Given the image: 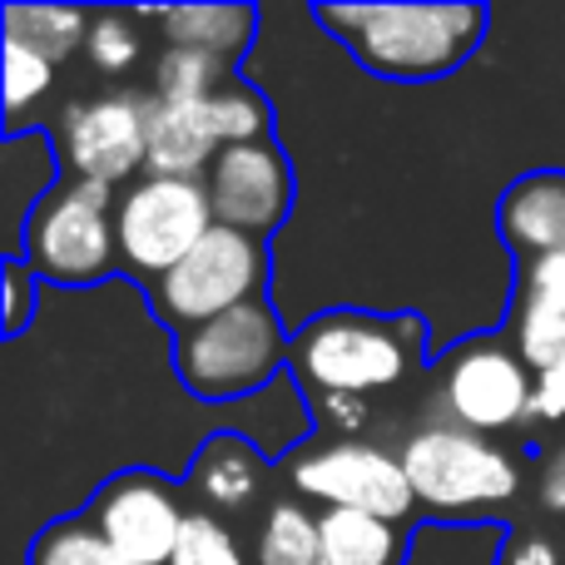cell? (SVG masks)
Returning <instances> with one entry per match:
<instances>
[{
    "instance_id": "1",
    "label": "cell",
    "mask_w": 565,
    "mask_h": 565,
    "mask_svg": "<svg viewBox=\"0 0 565 565\" xmlns=\"http://www.w3.org/2000/svg\"><path fill=\"white\" fill-rule=\"evenodd\" d=\"M318 25L342 40L362 70L397 85H422L461 70L481 50L487 10L481 6H437V0H407V6H318Z\"/></svg>"
},
{
    "instance_id": "2",
    "label": "cell",
    "mask_w": 565,
    "mask_h": 565,
    "mask_svg": "<svg viewBox=\"0 0 565 565\" xmlns=\"http://www.w3.org/2000/svg\"><path fill=\"white\" fill-rule=\"evenodd\" d=\"M292 372L318 397H362L407 382L422 362V322L417 318H377V312H322L292 338Z\"/></svg>"
},
{
    "instance_id": "3",
    "label": "cell",
    "mask_w": 565,
    "mask_h": 565,
    "mask_svg": "<svg viewBox=\"0 0 565 565\" xmlns=\"http://www.w3.org/2000/svg\"><path fill=\"white\" fill-rule=\"evenodd\" d=\"M402 471L412 481L417 507L437 516H461V511H487L516 497L521 471L491 437L467 427H422L402 441Z\"/></svg>"
},
{
    "instance_id": "4",
    "label": "cell",
    "mask_w": 565,
    "mask_h": 565,
    "mask_svg": "<svg viewBox=\"0 0 565 565\" xmlns=\"http://www.w3.org/2000/svg\"><path fill=\"white\" fill-rule=\"evenodd\" d=\"M292 342L282 338L278 312L264 298L204 322L179 338V377L199 402H238L274 382V372L288 362Z\"/></svg>"
},
{
    "instance_id": "5",
    "label": "cell",
    "mask_w": 565,
    "mask_h": 565,
    "mask_svg": "<svg viewBox=\"0 0 565 565\" xmlns=\"http://www.w3.org/2000/svg\"><path fill=\"white\" fill-rule=\"evenodd\" d=\"M115 189L75 179L40 199L25 224V264L35 278L60 282V288H89L109 278L119 258L115 238Z\"/></svg>"
},
{
    "instance_id": "6",
    "label": "cell",
    "mask_w": 565,
    "mask_h": 565,
    "mask_svg": "<svg viewBox=\"0 0 565 565\" xmlns=\"http://www.w3.org/2000/svg\"><path fill=\"white\" fill-rule=\"evenodd\" d=\"M264 278H268L264 238L214 224L209 238L184 264H174L159 282H149V292H154L159 322H169V328L184 338V332H194V328H204V322L254 302L258 292H264Z\"/></svg>"
},
{
    "instance_id": "7",
    "label": "cell",
    "mask_w": 565,
    "mask_h": 565,
    "mask_svg": "<svg viewBox=\"0 0 565 565\" xmlns=\"http://www.w3.org/2000/svg\"><path fill=\"white\" fill-rule=\"evenodd\" d=\"M214 204L199 179H139L115 204L119 264L129 274L159 282L174 264H184L214 228Z\"/></svg>"
},
{
    "instance_id": "8",
    "label": "cell",
    "mask_w": 565,
    "mask_h": 565,
    "mask_svg": "<svg viewBox=\"0 0 565 565\" xmlns=\"http://www.w3.org/2000/svg\"><path fill=\"white\" fill-rule=\"evenodd\" d=\"M292 487L302 497L322 501L328 511H362V516L382 521H407L417 511L412 481L402 471V457L372 447V441H328V447H308L292 461Z\"/></svg>"
},
{
    "instance_id": "9",
    "label": "cell",
    "mask_w": 565,
    "mask_h": 565,
    "mask_svg": "<svg viewBox=\"0 0 565 565\" xmlns=\"http://www.w3.org/2000/svg\"><path fill=\"white\" fill-rule=\"evenodd\" d=\"M85 521L135 565H169L184 536L189 511L179 507V491L159 471H119L95 491Z\"/></svg>"
},
{
    "instance_id": "10",
    "label": "cell",
    "mask_w": 565,
    "mask_h": 565,
    "mask_svg": "<svg viewBox=\"0 0 565 565\" xmlns=\"http://www.w3.org/2000/svg\"><path fill=\"white\" fill-rule=\"evenodd\" d=\"M149 105L154 99H139L129 89L70 105L60 119V149H65L70 174L115 189L129 174L149 169Z\"/></svg>"
},
{
    "instance_id": "11",
    "label": "cell",
    "mask_w": 565,
    "mask_h": 565,
    "mask_svg": "<svg viewBox=\"0 0 565 565\" xmlns=\"http://www.w3.org/2000/svg\"><path fill=\"white\" fill-rule=\"evenodd\" d=\"M531 392L536 377L521 362V352L497 348V342H467L451 352L441 372V412L451 427L467 431H507L531 417Z\"/></svg>"
},
{
    "instance_id": "12",
    "label": "cell",
    "mask_w": 565,
    "mask_h": 565,
    "mask_svg": "<svg viewBox=\"0 0 565 565\" xmlns=\"http://www.w3.org/2000/svg\"><path fill=\"white\" fill-rule=\"evenodd\" d=\"M209 204L224 228L238 234H274L292 209V169L282 159L274 139H254V145H228L209 164Z\"/></svg>"
},
{
    "instance_id": "13",
    "label": "cell",
    "mask_w": 565,
    "mask_h": 565,
    "mask_svg": "<svg viewBox=\"0 0 565 565\" xmlns=\"http://www.w3.org/2000/svg\"><path fill=\"white\" fill-rule=\"evenodd\" d=\"M224 135L209 99H154L149 105V174L154 179H199L218 159Z\"/></svg>"
},
{
    "instance_id": "14",
    "label": "cell",
    "mask_w": 565,
    "mask_h": 565,
    "mask_svg": "<svg viewBox=\"0 0 565 565\" xmlns=\"http://www.w3.org/2000/svg\"><path fill=\"white\" fill-rule=\"evenodd\" d=\"M497 224H501L507 248L516 258H526V264L565 254V174L541 169V174L516 179L501 194Z\"/></svg>"
},
{
    "instance_id": "15",
    "label": "cell",
    "mask_w": 565,
    "mask_h": 565,
    "mask_svg": "<svg viewBox=\"0 0 565 565\" xmlns=\"http://www.w3.org/2000/svg\"><path fill=\"white\" fill-rule=\"evenodd\" d=\"M516 352L531 372L565 358V254L526 264L516 292Z\"/></svg>"
},
{
    "instance_id": "16",
    "label": "cell",
    "mask_w": 565,
    "mask_h": 565,
    "mask_svg": "<svg viewBox=\"0 0 565 565\" xmlns=\"http://www.w3.org/2000/svg\"><path fill=\"white\" fill-rule=\"evenodd\" d=\"M149 20L169 30V45L204 50V55L234 65L254 40L258 15L248 6H174V10H149Z\"/></svg>"
},
{
    "instance_id": "17",
    "label": "cell",
    "mask_w": 565,
    "mask_h": 565,
    "mask_svg": "<svg viewBox=\"0 0 565 565\" xmlns=\"http://www.w3.org/2000/svg\"><path fill=\"white\" fill-rule=\"evenodd\" d=\"M258 481H264V467H258L254 447L244 437H228V431L209 441L189 471V487L218 511H244L258 497Z\"/></svg>"
},
{
    "instance_id": "18",
    "label": "cell",
    "mask_w": 565,
    "mask_h": 565,
    "mask_svg": "<svg viewBox=\"0 0 565 565\" xmlns=\"http://www.w3.org/2000/svg\"><path fill=\"white\" fill-rule=\"evenodd\" d=\"M258 565H328L322 551V516H312L302 501L278 497L264 511V526H258Z\"/></svg>"
},
{
    "instance_id": "19",
    "label": "cell",
    "mask_w": 565,
    "mask_h": 565,
    "mask_svg": "<svg viewBox=\"0 0 565 565\" xmlns=\"http://www.w3.org/2000/svg\"><path fill=\"white\" fill-rule=\"evenodd\" d=\"M322 551H328V565H397L402 536L382 516L322 511Z\"/></svg>"
},
{
    "instance_id": "20",
    "label": "cell",
    "mask_w": 565,
    "mask_h": 565,
    "mask_svg": "<svg viewBox=\"0 0 565 565\" xmlns=\"http://www.w3.org/2000/svg\"><path fill=\"white\" fill-rule=\"evenodd\" d=\"M89 35V15L75 6H6V40L40 50L45 60L75 55V45Z\"/></svg>"
},
{
    "instance_id": "21",
    "label": "cell",
    "mask_w": 565,
    "mask_h": 565,
    "mask_svg": "<svg viewBox=\"0 0 565 565\" xmlns=\"http://www.w3.org/2000/svg\"><path fill=\"white\" fill-rule=\"evenodd\" d=\"M25 565H135L125 561L85 516H65L30 541Z\"/></svg>"
},
{
    "instance_id": "22",
    "label": "cell",
    "mask_w": 565,
    "mask_h": 565,
    "mask_svg": "<svg viewBox=\"0 0 565 565\" xmlns=\"http://www.w3.org/2000/svg\"><path fill=\"white\" fill-rule=\"evenodd\" d=\"M154 79H159L154 99H209V95H218L224 85H234V65L204 55V50L169 45L164 55H159Z\"/></svg>"
},
{
    "instance_id": "23",
    "label": "cell",
    "mask_w": 565,
    "mask_h": 565,
    "mask_svg": "<svg viewBox=\"0 0 565 565\" xmlns=\"http://www.w3.org/2000/svg\"><path fill=\"white\" fill-rule=\"evenodd\" d=\"M85 55L95 60L105 75H125L139 60V30L135 15H119V10H99L89 15V35H85Z\"/></svg>"
},
{
    "instance_id": "24",
    "label": "cell",
    "mask_w": 565,
    "mask_h": 565,
    "mask_svg": "<svg viewBox=\"0 0 565 565\" xmlns=\"http://www.w3.org/2000/svg\"><path fill=\"white\" fill-rule=\"evenodd\" d=\"M169 565H244V551H238V536L209 511H194L184 521V536H179V551Z\"/></svg>"
},
{
    "instance_id": "25",
    "label": "cell",
    "mask_w": 565,
    "mask_h": 565,
    "mask_svg": "<svg viewBox=\"0 0 565 565\" xmlns=\"http://www.w3.org/2000/svg\"><path fill=\"white\" fill-rule=\"evenodd\" d=\"M50 85H55V60H45L40 50L20 45V40H6V105H10V115H20V109H25L30 99L45 95Z\"/></svg>"
},
{
    "instance_id": "26",
    "label": "cell",
    "mask_w": 565,
    "mask_h": 565,
    "mask_svg": "<svg viewBox=\"0 0 565 565\" xmlns=\"http://www.w3.org/2000/svg\"><path fill=\"white\" fill-rule=\"evenodd\" d=\"M0 282H6V332L15 338V332L30 322V302H35V282L40 278H30L25 258L10 254L6 258V278H0Z\"/></svg>"
},
{
    "instance_id": "27",
    "label": "cell",
    "mask_w": 565,
    "mask_h": 565,
    "mask_svg": "<svg viewBox=\"0 0 565 565\" xmlns=\"http://www.w3.org/2000/svg\"><path fill=\"white\" fill-rule=\"evenodd\" d=\"M531 417L536 422H565V358L556 367L536 372V392H531Z\"/></svg>"
},
{
    "instance_id": "28",
    "label": "cell",
    "mask_w": 565,
    "mask_h": 565,
    "mask_svg": "<svg viewBox=\"0 0 565 565\" xmlns=\"http://www.w3.org/2000/svg\"><path fill=\"white\" fill-rule=\"evenodd\" d=\"M322 407V422L338 431H358L362 422H367V402L362 397H312Z\"/></svg>"
},
{
    "instance_id": "29",
    "label": "cell",
    "mask_w": 565,
    "mask_h": 565,
    "mask_svg": "<svg viewBox=\"0 0 565 565\" xmlns=\"http://www.w3.org/2000/svg\"><path fill=\"white\" fill-rule=\"evenodd\" d=\"M501 565H561V551L546 536H516L507 546V556H501Z\"/></svg>"
},
{
    "instance_id": "30",
    "label": "cell",
    "mask_w": 565,
    "mask_h": 565,
    "mask_svg": "<svg viewBox=\"0 0 565 565\" xmlns=\"http://www.w3.org/2000/svg\"><path fill=\"white\" fill-rule=\"evenodd\" d=\"M541 507L546 511H565V447L541 467Z\"/></svg>"
}]
</instances>
